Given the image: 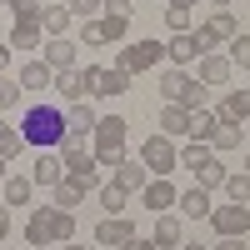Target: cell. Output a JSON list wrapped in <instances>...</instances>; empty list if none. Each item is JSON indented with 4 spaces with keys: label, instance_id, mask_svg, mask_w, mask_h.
Listing matches in <instances>:
<instances>
[{
    "label": "cell",
    "instance_id": "cell-1",
    "mask_svg": "<svg viewBox=\"0 0 250 250\" xmlns=\"http://www.w3.org/2000/svg\"><path fill=\"white\" fill-rule=\"evenodd\" d=\"M20 135H25V150H60V140H65V110H50V105L25 110Z\"/></svg>",
    "mask_w": 250,
    "mask_h": 250
},
{
    "label": "cell",
    "instance_id": "cell-2",
    "mask_svg": "<svg viewBox=\"0 0 250 250\" xmlns=\"http://www.w3.org/2000/svg\"><path fill=\"white\" fill-rule=\"evenodd\" d=\"M90 155L100 160V165H115L125 160V120L120 115H100L95 120V130H90Z\"/></svg>",
    "mask_w": 250,
    "mask_h": 250
},
{
    "label": "cell",
    "instance_id": "cell-3",
    "mask_svg": "<svg viewBox=\"0 0 250 250\" xmlns=\"http://www.w3.org/2000/svg\"><path fill=\"white\" fill-rule=\"evenodd\" d=\"M180 165L195 175L200 190H215V185H225V165H220V155H215L205 140H190V145H185V150H180Z\"/></svg>",
    "mask_w": 250,
    "mask_h": 250
},
{
    "label": "cell",
    "instance_id": "cell-4",
    "mask_svg": "<svg viewBox=\"0 0 250 250\" xmlns=\"http://www.w3.org/2000/svg\"><path fill=\"white\" fill-rule=\"evenodd\" d=\"M160 95H165V105H185V110H200L205 105V85L190 80L185 70H165L160 75Z\"/></svg>",
    "mask_w": 250,
    "mask_h": 250
},
{
    "label": "cell",
    "instance_id": "cell-5",
    "mask_svg": "<svg viewBox=\"0 0 250 250\" xmlns=\"http://www.w3.org/2000/svg\"><path fill=\"white\" fill-rule=\"evenodd\" d=\"M115 50H120V60H115V65H120V70H130V75L155 70V65H160V55H165V45H160V40H125V45H115Z\"/></svg>",
    "mask_w": 250,
    "mask_h": 250
},
{
    "label": "cell",
    "instance_id": "cell-6",
    "mask_svg": "<svg viewBox=\"0 0 250 250\" xmlns=\"http://www.w3.org/2000/svg\"><path fill=\"white\" fill-rule=\"evenodd\" d=\"M140 165L150 175H170V170H180V150H175V140L170 135H150L140 145Z\"/></svg>",
    "mask_w": 250,
    "mask_h": 250
},
{
    "label": "cell",
    "instance_id": "cell-7",
    "mask_svg": "<svg viewBox=\"0 0 250 250\" xmlns=\"http://www.w3.org/2000/svg\"><path fill=\"white\" fill-rule=\"evenodd\" d=\"M210 225H215V235L220 240H245L250 235V205H215L210 210Z\"/></svg>",
    "mask_w": 250,
    "mask_h": 250
},
{
    "label": "cell",
    "instance_id": "cell-8",
    "mask_svg": "<svg viewBox=\"0 0 250 250\" xmlns=\"http://www.w3.org/2000/svg\"><path fill=\"white\" fill-rule=\"evenodd\" d=\"M60 160H65V175L70 180H80V185H100V160L85 150V145H60Z\"/></svg>",
    "mask_w": 250,
    "mask_h": 250
},
{
    "label": "cell",
    "instance_id": "cell-9",
    "mask_svg": "<svg viewBox=\"0 0 250 250\" xmlns=\"http://www.w3.org/2000/svg\"><path fill=\"white\" fill-rule=\"evenodd\" d=\"M95 105H90V100H75V105H65V140H60V145H85V135L95 130Z\"/></svg>",
    "mask_w": 250,
    "mask_h": 250
},
{
    "label": "cell",
    "instance_id": "cell-10",
    "mask_svg": "<svg viewBox=\"0 0 250 250\" xmlns=\"http://www.w3.org/2000/svg\"><path fill=\"white\" fill-rule=\"evenodd\" d=\"M140 200H145V210L165 215V210H170V205L180 200V190L170 185V175H150V180H145V190H140Z\"/></svg>",
    "mask_w": 250,
    "mask_h": 250
},
{
    "label": "cell",
    "instance_id": "cell-11",
    "mask_svg": "<svg viewBox=\"0 0 250 250\" xmlns=\"http://www.w3.org/2000/svg\"><path fill=\"white\" fill-rule=\"evenodd\" d=\"M25 240L30 245H55V205H35L25 215Z\"/></svg>",
    "mask_w": 250,
    "mask_h": 250
},
{
    "label": "cell",
    "instance_id": "cell-12",
    "mask_svg": "<svg viewBox=\"0 0 250 250\" xmlns=\"http://www.w3.org/2000/svg\"><path fill=\"white\" fill-rule=\"evenodd\" d=\"M30 180L35 185H60L65 180V160H60V150H35V165H30Z\"/></svg>",
    "mask_w": 250,
    "mask_h": 250
},
{
    "label": "cell",
    "instance_id": "cell-13",
    "mask_svg": "<svg viewBox=\"0 0 250 250\" xmlns=\"http://www.w3.org/2000/svg\"><path fill=\"white\" fill-rule=\"evenodd\" d=\"M5 45H10V50H40V10H35V15H15Z\"/></svg>",
    "mask_w": 250,
    "mask_h": 250
},
{
    "label": "cell",
    "instance_id": "cell-14",
    "mask_svg": "<svg viewBox=\"0 0 250 250\" xmlns=\"http://www.w3.org/2000/svg\"><path fill=\"white\" fill-rule=\"evenodd\" d=\"M165 55H170V65H175V70H185V65H190V60H200L205 50H200L195 30H180V35H170V45H165Z\"/></svg>",
    "mask_w": 250,
    "mask_h": 250
},
{
    "label": "cell",
    "instance_id": "cell-15",
    "mask_svg": "<svg viewBox=\"0 0 250 250\" xmlns=\"http://www.w3.org/2000/svg\"><path fill=\"white\" fill-rule=\"evenodd\" d=\"M135 235V225H130V215H105V220H100L95 225V245H125V240H130Z\"/></svg>",
    "mask_w": 250,
    "mask_h": 250
},
{
    "label": "cell",
    "instance_id": "cell-16",
    "mask_svg": "<svg viewBox=\"0 0 250 250\" xmlns=\"http://www.w3.org/2000/svg\"><path fill=\"white\" fill-rule=\"evenodd\" d=\"M200 30H205V40H210V45H230V40L240 35V20H235L230 10H215V15L205 20Z\"/></svg>",
    "mask_w": 250,
    "mask_h": 250
},
{
    "label": "cell",
    "instance_id": "cell-17",
    "mask_svg": "<svg viewBox=\"0 0 250 250\" xmlns=\"http://www.w3.org/2000/svg\"><path fill=\"white\" fill-rule=\"evenodd\" d=\"M40 60H45L50 70H75V45H70L65 35H55V40L40 45Z\"/></svg>",
    "mask_w": 250,
    "mask_h": 250
},
{
    "label": "cell",
    "instance_id": "cell-18",
    "mask_svg": "<svg viewBox=\"0 0 250 250\" xmlns=\"http://www.w3.org/2000/svg\"><path fill=\"white\" fill-rule=\"evenodd\" d=\"M130 90V70H120V65H105L95 75V95L100 100H115V95H125Z\"/></svg>",
    "mask_w": 250,
    "mask_h": 250
},
{
    "label": "cell",
    "instance_id": "cell-19",
    "mask_svg": "<svg viewBox=\"0 0 250 250\" xmlns=\"http://www.w3.org/2000/svg\"><path fill=\"white\" fill-rule=\"evenodd\" d=\"M235 75V65H230V55H200V85H225V80Z\"/></svg>",
    "mask_w": 250,
    "mask_h": 250
},
{
    "label": "cell",
    "instance_id": "cell-20",
    "mask_svg": "<svg viewBox=\"0 0 250 250\" xmlns=\"http://www.w3.org/2000/svg\"><path fill=\"white\" fill-rule=\"evenodd\" d=\"M15 80H20V90H50L55 85V70L45 65V60H25Z\"/></svg>",
    "mask_w": 250,
    "mask_h": 250
},
{
    "label": "cell",
    "instance_id": "cell-21",
    "mask_svg": "<svg viewBox=\"0 0 250 250\" xmlns=\"http://www.w3.org/2000/svg\"><path fill=\"white\" fill-rule=\"evenodd\" d=\"M180 215L185 220H210V210H215V205H210V190H200V185H195V190H180Z\"/></svg>",
    "mask_w": 250,
    "mask_h": 250
},
{
    "label": "cell",
    "instance_id": "cell-22",
    "mask_svg": "<svg viewBox=\"0 0 250 250\" xmlns=\"http://www.w3.org/2000/svg\"><path fill=\"white\" fill-rule=\"evenodd\" d=\"M65 105H75V100H90V90L80 85V70H55V85H50Z\"/></svg>",
    "mask_w": 250,
    "mask_h": 250
},
{
    "label": "cell",
    "instance_id": "cell-23",
    "mask_svg": "<svg viewBox=\"0 0 250 250\" xmlns=\"http://www.w3.org/2000/svg\"><path fill=\"white\" fill-rule=\"evenodd\" d=\"M155 250H180V215H170V210H165V215H155Z\"/></svg>",
    "mask_w": 250,
    "mask_h": 250
},
{
    "label": "cell",
    "instance_id": "cell-24",
    "mask_svg": "<svg viewBox=\"0 0 250 250\" xmlns=\"http://www.w3.org/2000/svg\"><path fill=\"white\" fill-rule=\"evenodd\" d=\"M70 20H75L70 5H40V30H45L50 40H55V35H65V30H70Z\"/></svg>",
    "mask_w": 250,
    "mask_h": 250
},
{
    "label": "cell",
    "instance_id": "cell-25",
    "mask_svg": "<svg viewBox=\"0 0 250 250\" xmlns=\"http://www.w3.org/2000/svg\"><path fill=\"white\" fill-rule=\"evenodd\" d=\"M160 135H190V110L185 105H160Z\"/></svg>",
    "mask_w": 250,
    "mask_h": 250
},
{
    "label": "cell",
    "instance_id": "cell-26",
    "mask_svg": "<svg viewBox=\"0 0 250 250\" xmlns=\"http://www.w3.org/2000/svg\"><path fill=\"white\" fill-rule=\"evenodd\" d=\"M220 120H250V90H225V100H220V110H215Z\"/></svg>",
    "mask_w": 250,
    "mask_h": 250
},
{
    "label": "cell",
    "instance_id": "cell-27",
    "mask_svg": "<svg viewBox=\"0 0 250 250\" xmlns=\"http://www.w3.org/2000/svg\"><path fill=\"white\" fill-rule=\"evenodd\" d=\"M50 190H55V210H75V205L90 195V185H80V180H70V175H65L60 185H50Z\"/></svg>",
    "mask_w": 250,
    "mask_h": 250
},
{
    "label": "cell",
    "instance_id": "cell-28",
    "mask_svg": "<svg viewBox=\"0 0 250 250\" xmlns=\"http://www.w3.org/2000/svg\"><path fill=\"white\" fill-rule=\"evenodd\" d=\"M145 180H150V170H145L140 160H120V165H115V185H125L130 195H135V190H145Z\"/></svg>",
    "mask_w": 250,
    "mask_h": 250
},
{
    "label": "cell",
    "instance_id": "cell-29",
    "mask_svg": "<svg viewBox=\"0 0 250 250\" xmlns=\"http://www.w3.org/2000/svg\"><path fill=\"white\" fill-rule=\"evenodd\" d=\"M240 135H245V125H235V120H220L215 125V135L205 140L210 150H240Z\"/></svg>",
    "mask_w": 250,
    "mask_h": 250
},
{
    "label": "cell",
    "instance_id": "cell-30",
    "mask_svg": "<svg viewBox=\"0 0 250 250\" xmlns=\"http://www.w3.org/2000/svg\"><path fill=\"white\" fill-rule=\"evenodd\" d=\"M125 205H130V190H125V185H100V210L105 215H125Z\"/></svg>",
    "mask_w": 250,
    "mask_h": 250
},
{
    "label": "cell",
    "instance_id": "cell-31",
    "mask_svg": "<svg viewBox=\"0 0 250 250\" xmlns=\"http://www.w3.org/2000/svg\"><path fill=\"white\" fill-rule=\"evenodd\" d=\"M5 205H30V195H35V180H25V175H5Z\"/></svg>",
    "mask_w": 250,
    "mask_h": 250
},
{
    "label": "cell",
    "instance_id": "cell-32",
    "mask_svg": "<svg viewBox=\"0 0 250 250\" xmlns=\"http://www.w3.org/2000/svg\"><path fill=\"white\" fill-rule=\"evenodd\" d=\"M20 150H25V135H20V125H5V120H0V165L15 160Z\"/></svg>",
    "mask_w": 250,
    "mask_h": 250
},
{
    "label": "cell",
    "instance_id": "cell-33",
    "mask_svg": "<svg viewBox=\"0 0 250 250\" xmlns=\"http://www.w3.org/2000/svg\"><path fill=\"white\" fill-rule=\"evenodd\" d=\"M215 125H220V115H215V110H205V105H200V110H190V140H210V135H215Z\"/></svg>",
    "mask_w": 250,
    "mask_h": 250
},
{
    "label": "cell",
    "instance_id": "cell-34",
    "mask_svg": "<svg viewBox=\"0 0 250 250\" xmlns=\"http://www.w3.org/2000/svg\"><path fill=\"white\" fill-rule=\"evenodd\" d=\"M225 195H230L235 205H250V175L245 170H225V185H220Z\"/></svg>",
    "mask_w": 250,
    "mask_h": 250
},
{
    "label": "cell",
    "instance_id": "cell-35",
    "mask_svg": "<svg viewBox=\"0 0 250 250\" xmlns=\"http://www.w3.org/2000/svg\"><path fill=\"white\" fill-rule=\"evenodd\" d=\"M100 35H105V45H125L130 20H125V15H100Z\"/></svg>",
    "mask_w": 250,
    "mask_h": 250
},
{
    "label": "cell",
    "instance_id": "cell-36",
    "mask_svg": "<svg viewBox=\"0 0 250 250\" xmlns=\"http://www.w3.org/2000/svg\"><path fill=\"white\" fill-rule=\"evenodd\" d=\"M75 240V210H55V245Z\"/></svg>",
    "mask_w": 250,
    "mask_h": 250
},
{
    "label": "cell",
    "instance_id": "cell-37",
    "mask_svg": "<svg viewBox=\"0 0 250 250\" xmlns=\"http://www.w3.org/2000/svg\"><path fill=\"white\" fill-rule=\"evenodd\" d=\"M230 65H235V70H250V35H245V30L230 40Z\"/></svg>",
    "mask_w": 250,
    "mask_h": 250
},
{
    "label": "cell",
    "instance_id": "cell-38",
    "mask_svg": "<svg viewBox=\"0 0 250 250\" xmlns=\"http://www.w3.org/2000/svg\"><path fill=\"white\" fill-rule=\"evenodd\" d=\"M165 25H170V35L190 30V5H165Z\"/></svg>",
    "mask_w": 250,
    "mask_h": 250
},
{
    "label": "cell",
    "instance_id": "cell-39",
    "mask_svg": "<svg viewBox=\"0 0 250 250\" xmlns=\"http://www.w3.org/2000/svg\"><path fill=\"white\" fill-rule=\"evenodd\" d=\"M15 100H20V80H5V75H0V115L15 110Z\"/></svg>",
    "mask_w": 250,
    "mask_h": 250
},
{
    "label": "cell",
    "instance_id": "cell-40",
    "mask_svg": "<svg viewBox=\"0 0 250 250\" xmlns=\"http://www.w3.org/2000/svg\"><path fill=\"white\" fill-rule=\"evenodd\" d=\"M70 15L75 20H100V0H70Z\"/></svg>",
    "mask_w": 250,
    "mask_h": 250
},
{
    "label": "cell",
    "instance_id": "cell-41",
    "mask_svg": "<svg viewBox=\"0 0 250 250\" xmlns=\"http://www.w3.org/2000/svg\"><path fill=\"white\" fill-rule=\"evenodd\" d=\"M80 45H105V35H100V20H80Z\"/></svg>",
    "mask_w": 250,
    "mask_h": 250
},
{
    "label": "cell",
    "instance_id": "cell-42",
    "mask_svg": "<svg viewBox=\"0 0 250 250\" xmlns=\"http://www.w3.org/2000/svg\"><path fill=\"white\" fill-rule=\"evenodd\" d=\"M100 15H125V20H130L135 5H130V0H100Z\"/></svg>",
    "mask_w": 250,
    "mask_h": 250
},
{
    "label": "cell",
    "instance_id": "cell-43",
    "mask_svg": "<svg viewBox=\"0 0 250 250\" xmlns=\"http://www.w3.org/2000/svg\"><path fill=\"white\" fill-rule=\"evenodd\" d=\"M5 10H10V15H35L40 5H35V0H5Z\"/></svg>",
    "mask_w": 250,
    "mask_h": 250
},
{
    "label": "cell",
    "instance_id": "cell-44",
    "mask_svg": "<svg viewBox=\"0 0 250 250\" xmlns=\"http://www.w3.org/2000/svg\"><path fill=\"white\" fill-rule=\"evenodd\" d=\"M120 250H155V240H150V235H130Z\"/></svg>",
    "mask_w": 250,
    "mask_h": 250
},
{
    "label": "cell",
    "instance_id": "cell-45",
    "mask_svg": "<svg viewBox=\"0 0 250 250\" xmlns=\"http://www.w3.org/2000/svg\"><path fill=\"white\" fill-rule=\"evenodd\" d=\"M210 250H250V245H245V240H215Z\"/></svg>",
    "mask_w": 250,
    "mask_h": 250
},
{
    "label": "cell",
    "instance_id": "cell-46",
    "mask_svg": "<svg viewBox=\"0 0 250 250\" xmlns=\"http://www.w3.org/2000/svg\"><path fill=\"white\" fill-rule=\"evenodd\" d=\"M5 235H10V210L0 205V240H5Z\"/></svg>",
    "mask_w": 250,
    "mask_h": 250
},
{
    "label": "cell",
    "instance_id": "cell-47",
    "mask_svg": "<svg viewBox=\"0 0 250 250\" xmlns=\"http://www.w3.org/2000/svg\"><path fill=\"white\" fill-rule=\"evenodd\" d=\"M10 70V45H0V75Z\"/></svg>",
    "mask_w": 250,
    "mask_h": 250
},
{
    "label": "cell",
    "instance_id": "cell-48",
    "mask_svg": "<svg viewBox=\"0 0 250 250\" xmlns=\"http://www.w3.org/2000/svg\"><path fill=\"white\" fill-rule=\"evenodd\" d=\"M210 5H215V10H230V5H235V0H210Z\"/></svg>",
    "mask_w": 250,
    "mask_h": 250
},
{
    "label": "cell",
    "instance_id": "cell-49",
    "mask_svg": "<svg viewBox=\"0 0 250 250\" xmlns=\"http://www.w3.org/2000/svg\"><path fill=\"white\" fill-rule=\"evenodd\" d=\"M180 250H210V245H185V240H180Z\"/></svg>",
    "mask_w": 250,
    "mask_h": 250
},
{
    "label": "cell",
    "instance_id": "cell-50",
    "mask_svg": "<svg viewBox=\"0 0 250 250\" xmlns=\"http://www.w3.org/2000/svg\"><path fill=\"white\" fill-rule=\"evenodd\" d=\"M170 5H200V0H170Z\"/></svg>",
    "mask_w": 250,
    "mask_h": 250
},
{
    "label": "cell",
    "instance_id": "cell-51",
    "mask_svg": "<svg viewBox=\"0 0 250 250\" xmlns=\"http://www.w3.org/2000/svg\"><path fill=\"white\" fill-rule=\"evenodd\" d=\"M80 250H105V245H80Z\"/></svg>",
    "mask_w": 250,
    "mask_h": 250
},
{
    "label": "cell",
    "instance_id": "cell-52",
    "mask_svg": "<svg viewBox=\"0 0 250 250\" xmlns=\"http://www.w3.org/2000/svg\"><path fill=\"white\" fill-rule=\"evenodd\" d=\"M0 185H5V165H0Z\"/></svg>",
    "mask_w": 250,
    "mask_h": 250
},
{
    "label": "cell",
    "instance_id": "cell-53",
    "mask_svg": "<svg viewBox=\"0 0 250 250\" xmlns=\"http://www.w3.org/2000/svg\"><path fill=\"white\" fill-rule=\"evenodd\" d=\"M55 250H75V245H55Z\"/></svg>",
    "mask_w": 250,
    "mask_h": 250
},
{
    "label": "cell",
    "instance_id": "cell-54",
    "mask_svg": "<svg viewBox=\"0 0 250 250\" xmlns=\"http://www.w3.org/2000/svg\"><path fill=\"white\" fill-rule=\"evenodd\" d=\"M245 175H250V155H245Z\"/></svg>",
    "mask_w": 250,
    "mask_h": 250
},
{
    "label": "cell",
    "instance_id": "cell-55",
    "mask_svg": "<svg viewBox=\"0 0 250 250\" xmlns=\"http://www.w3.org/2000/svg\"><path fill=\"white\" fill-rule=\"evenodd\" d=\"M0 5H5V0H0Z\"/></svg>",
    "mask_w": 250,
    "mask_h": 250
}]
</instances>
